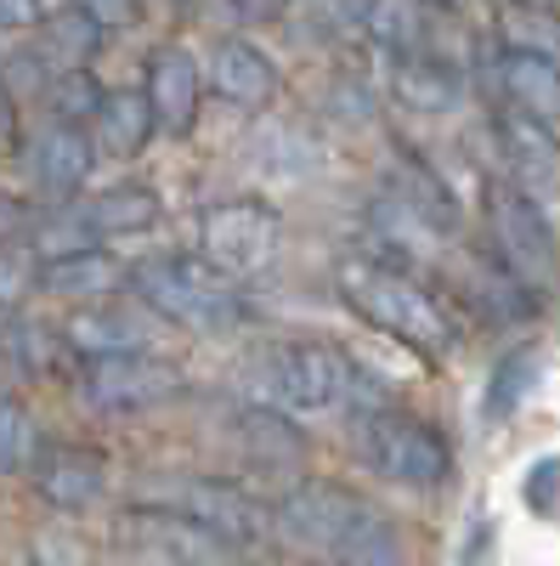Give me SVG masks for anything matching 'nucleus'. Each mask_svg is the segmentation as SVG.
I'll use <instances>...</instances> for the list:
<instances>
[{"instance_id": "obj_13", "label": "nucleus", "mask_w": 560, "mask_h": 566, "mask_svg": "<svg viewBox=\"0 0 560 566\" xmlns=\"http://www.w3.org/2000/svg\"><path fill=\"white\" fill-rule=\"evenodd\" d=\"M91 176V142L80 125H45L29 142V181L40 187L45 199H74Z\"/></svg>"}, {"instance_id": "obj_9", "label": "nucleus", "mask_w": 560, "mask_h": 566, "mask_svg": "<svg viewBox=\"0 0 560 566\" xmlns=\"http://www.w3.org/2000/svg\"><path fill=\"white\" fill-rule=\"evenodd\" d=\"M181 391V374L165 357L148 352H119V357H91L80 374V397L97 413H136V408H159Z\"/></svg>"}, {"instance_id": "obj_31", "label": "nucleus", "mask_w": 560, "mask_h": 566, "mask_svg": "<svg viewBox=\"0 0 560 566\" xmlns=\"http://www.w3.org/2000/svg\"><path fill=\"white\" fill-rule=\"evenodd\" d=\"M74 12L91 18L97 29H130L136 23V0H74Z\"/></svg>"}, {"instance_id": "obj_33", "label": "nucleus", "mask_w": 560, "mask_h": 566, "mask_svg": "<svg viewBox=\"0 0 560 566\" xmlns=\"http://www.w3.org/2000/svg\"><path fill=\"white\" fill-rule=\"evenodd\" d=\"M18 290H23V272H18V261H7V255H0V306H7Z\"/></svg>"}, {"instance_id": "obj_35", "label": "nucleus", "mask_w": 560, "mask_h": 566, "mask_svg": "<svg viewBox=\"0 0 560 566\" xmlns=\"http://www.w3.org/2000/svg\"><path fill=\"white\" fill-rule=\"evenodd\" d=\"M538 7H543V12H554V18H560V0H538Z\"/></svg>"}, {"instance_id": "obj_15", "label": "nucleus", "mask_w": 560, "mask_h": 566, "mask_svg": "<svg viewBox=\"0 0 560 566\" xmlns=\"http://www.w3.org/2000/svg\"><path fill=\"white\" fill-rule=\"evenodd\" d=\"M159 221V193L142 181H119L108 187V193H97L91 205H80L74 227L85 232V239H114V232H142Z\"/></svg>"}, {"instance_id": "obj_11", "label": "nucleus", "mask_w": 560, "mask_h": 566, "mask_svg": "<svg viewBox=\"0 0 560 566\" xmlns=\"http://www.w3.org/2000/svg\"><path fill=\"white\" fill-rule=\"evenodd\" d=\"M199 91H204V74H199V57L187 45H159L148 57V114H154V130L165 136H187L199 119Z\"/></svg>"}, {"instance_id": "obj_5", "label": "nucleus", "mask_w": 560, "mask_h": 566, "mask_svg": "<svg viewBox=\"0 0 560 566\" xmlns=\"http://www.w3.org/2000/svg\"><path fill=\"white\" fill-rule=\"evenodd\" d=\"M284 227L261 199H221L199 210V261L215 266L221 277H255L277 255Z\"/></svg>"}, {"instance_id": "obj_7", "label": "nucleus", "mask_w": 560, "mask_h": 566, "mask_svg": "<svg viewBox=\"0 0 560 566\" xmlns=\"http://www.w3.org/2000/svg\"><path fill=\"white\" fill-rule=\"evenodd\" d=\"M170 493V515H181V522H193L199 533H210L215 544L226 549H261L272 538V510H261L244 488H232L221 476H176L165 482Z\"/></svg>"}, {"instance_id": "obj_28", "label": "nucleus", "mask_w": 560, "mask_h": 566, "mask_svg": "<svg viewBox=\"0 0 560 566\" xmlns=\"http://www.w3.org/2000/svg\"><path fill=\"white\" fill-rule=\"evenodd\" d=\"M471 295H476L493 317H504V323L532 317V290H521V283L509 277L504 266H482V272L471 277Z\"/></svg>"}, {"instance_id": "obj_10", "label": "nucleus", "mask_w": 560, "mask_h": 566, "mask_svg": "<svg viewBox=\"0 0 560 566\" xmlns=\"http://www.w3.org/2000/svg\"><path fill=\"white\" fill-rule=\"evenodd\" d=\"M498 142L509 159V187L538 210V216H560V136L554 125H538L527 114H498Z\"/></svg>"}, {"instance_id": "obj_8", "label": "nucleus", "mask_w": 560, "mask_h": 566, "mask_svg": "<svg viewBox=\"0 0 560 566\" xmlns=\"http://www.w3.org/2000/svg\"><path fill=\"white\" fill-rule=\"evenodd\" d=\"M487 221H493V255H498V266L516 277L521 290H554L560 255H554L549 216H538L516 187H493Z\"/></svg>"}, {"instance_id": "obj_34", "label": "nucleus", "mask_w": 560, "mask_h": 566, "mask_svg": "<svg viewBox=\"0 0 560 566\" xmlns=\"http://www.w3.org/2000/svg\"><path fill=\"white\" fill-rule=\"evenodd\" d=\"M7 136H12V97L0 91V142H7Z\"/></svg>"}, {"instance_id": "obj_22", "label": "nucleus", "mask_w": 560, "mask_h": 566, "mask_svg": "<svg viewBox=\"0 0 560 566\" xmlns=\"http://www.w3.org/2000/svg\"><path fill=\"white\" fill-rule=\"evenodd\" d=\"M239 437H244L255 464H295L306 453V437L277 408H244L239 413Z\"/></svg>"}, {"instance_id": "obj_18", "label": "nucleus", "mask_w": 560, "mask_h": 566, "mask_svg": "<svg viewBox=\"0 0 560 566\" xmlns=\"http://www.w3.org/2000/svg\"><path fill=\"white\" fill-rule=\"evenodd\" d=\"M362 29L368 40L391 57H413V52H431V18H425V0H368L362 7Z\"/></svg>"}, {"instance_id": "obj_6", "label": "nucleus", "mask_w": 560, "mask_h": 566, "mask_svg": "<svg viewBox=\"0 0 560 566\" xmlns=\"http://www.w3.org/2000/svg\"><path fill=\"white\" fill-rule=\"evenodd\" d=\"M362 448H368V464L380 470L385 482H402V488H436L453 470V453H447L442 431L425 424V419H413V413H402V408H368Z\"/></svg>"}, {"instance_id": "obj_14", "label": "nucleus", "mask_w": 560, "mask_h": 566, "mask_svg": "<svg viewBox=\"0 0 560 566\" xmlns=\"http://www.w3.org/2000/svg\"><path fill=\"white\" fill-rule=\"evenodd\" d=\"M498 85L509 97V114H527L538 125L560 119V63L538 52H498Z\"/></svg>"}, {"instance_id": "obj_26", "label": "nucleus", "mask_w": 560, "mask_h": 566, "mask_svg": "<svg viewBox=\"0 0 560 566\" xmlns=\"http://www.w3.org/2000/svg\"><path fill=\"white\" fill-rule=\"evenodd\" d=\"M97 45H103V29L80 18L74 7L45 23V57H63L68 69H85V57H97Z\"/></svg>"}, {"instance_id": "obj_25", "label": "nucleus", "mask_w": 560, "mask_h": 566, "mask_svg": "<svg viewBox=\"0 0 560 566\" xmlns=\"http://www.w3.org/2000/svg\"><path fill=\"white\" fill-rule=\"evenodd\" d=\"M68 340L85 357H119V352H142V328L119 312H80L68 323Z\"/></svg>"}, {"instance_id": "obj_23", "label": "nucleus", "mask_w": 560, "mask_h": 566, "mask_svg": "<svg viewBox=\"0 0 560 566\" xmlns=\"http://www.w3.org/2000/svg\"><path fill=\"white\" fill-rule=\"evenodd\" d=\"M498 34H504V52H538V57L560 52V18L543 12L538 0H516V7H504Z\"/></svg>"}, {"instance_id": "obj_12", "label": "nucleus", "mask_w": 560, "mask_h": 566, "mask_svg": "<svg viewBox=\"0 0 560 566\" xmlns=\"http://www.w3.org/2000/svg\"><path fill=\"white\" fill-rule=\"evenodd\" d=\"M210 91L232 108H266L272 91H277V69L244 34H221L215 52H210Z\"/></svg>"}, {"instance_id": "obj_30", "label": "nucleus", "mask_w": 560, "mask_h": 566, "mask_svg": "<svg viewBox=\"0 0 560 566\" xmlns=\"http://www.w3.org/2000/svg\"><path fill=\"white\" fill-rule=\"evenodd\" d=\"M521 493H527V504H532L538 515H560V453H554V459H538V464L527 470Z\"/></svg>"}, {"instance_id": "obj_4", "label": "nucleus", "mask_w": 560, "mask_h": 566, "mask_svg": "<svg viewBox=\"0 0 560 566\" xmlns=\"http://www.w3.org/2000/svg\"><path fill=\"white\" fill-rule=\"evenodd\" d=\"M261 386L284 413H335L351 391V357L323 340H289L261 352Z\"/></svg>"}, {"instance_id": "obj_2", "label": "nucleus", "mask_w": 560, "mask_h": 566, "mask_svg": "<svg viewBox=\"0 0 560 566\" xmlns=\"http://www.w3.org/2000/svg\"><path fill=\"white\" fill-rule=\"evenodd\" d=\"M335 290L340 301L368 323V328H385L391 340L425 352V357H453L458 346V328L453 317L442 312V301L419 283L413 272H402L397 261H380V255H346L340 272H335Z\"/></svg>"}, {"instance_id": "obj_32", "label": "nucleus", "mask_w": 560, "mask_h": 566, "mask_svg": "<svg viewBox=\"0 0 560 566\" xmlns=\"http://www.w3.org/2000/svg\"><path fill=\"white\" fill-rule=\"evenodd\" d=\"M40 18V0H0V29H29Z\"/></svg>"}, {"instance_id": "obj_21", "label": "nucleus", "mask_w": 560, "mask_h": 566, "mask_svg": "<svg viewBox=\"0 0 560 566\" xmlns=\"http://www.w3.org/2000/svg\"><path fill=\"white\" fill-rule=\"evenodd\" d=\"M368 221H373V232H380L391 250H402V255H436V250H442V232H447V227H436L425 210H413L408 199H397L391 187L373 199Z\"/></svg>"}, {"instance_id": "obj_20", "label": "nucleus", "mask_w": 560, "mask_h": 566, "mask_svg": "<svg viewBox=\"0 0 560 566\" xmlns=\"http://www.w3.org/2000/svg\"><path fill=\"white\" fill-rule=\"evenodd\" d=\"M119 261L103 255V250H68V255H52L40 266V290L52 295H114L119 290Z\"/></svg>"}, {"instance_id": "obj_3", "label": "nucleus", "mask_w": 560, "mask_h": 566, "mask_svg": "<svg viewBox=\"0 0 560 566\" xmlns=\"http://www.w3.org/2000/svg\"><path fill=\"white\" fill-rule=\"evenodd\" d=\"M130 290L142 306H154L159 317H170L181 328H193V335H232L250 312L239 283L204 266L199 255H154L130 272Z\"/></svg>"}, {"instance_id": "obj_27", "label": "nucleus", "mask_w": 560, "mask_h": 566, "mask_svg": "<svg viewBox=\"0 0 560 566\" xmlns=\"http://www.w3.org/2000/svg\"><path fill=\"white\" fill-rule=\"evenodd\" d=\"M103 97H108V91L97 85V74H91V69H63L57 85H52V114H57V125L97 119Z\"/></svg>"}, {"instance_id": "obj_17", "label": "nucleus", "mask_w": 560, "mask_h": 566, "mask_svg": "<svg viewBox=\"0 0 560 566\" xmlns=\"http://www.w3.org/2000/svg\"><path fill=\"white\" fill-rule=\"evenodd\" d=\"M397 97L419 114H447L464 97V80L436 52H413V57H397Z\"/></svg>"}, {"instance_id": "obj_24", "label": "nucleus", "mask_w": 560, "mask_h": 566, "mask_svg": "<svg viewBox=\"0 0 560 566\" xmlns=\"http://www.w3.org/2000/svg\"><path fill=\"white\" fill-rule=\"evenodd\" d=\"M538 346H521V352H509L498 368H493V380H487V397H482V408H487V419H509L521 402H527V391L538 386Z\"/></svg>"}, {"instance_id": "obj_1", "label": "nucleus", "mask_w": 560, "mask_h": 566, "mask_svg": "<svg viewBox=\"0 0 560 566\" xmlns=\"http://www.w3.org/2000/svg\"><path fill=\"white\" fill-rule=\"evenodd\" d=\"M272 522L323 566H402V527L346 482H295Z\"/></svg>"}, {"instance_id": "obj_16", "label": "nucleus", "mask_w": 560, "mask_h": 566, "mask_svg": "<svg viewBox=\"0 0 560 566\" xmlns=\"http://www.w3.org/2000/svg\"><path fill=\"white\" fill-rule=\"evenodd\" d=\"M40 493L52 510H91L103 499V453L91 448H52L40 464Z\"/></svg>"}, {"instance_id": "obj_19", "label": "nucleus", "mask_w": 560, "mask_h": 566, "mask_svg": "<svg viewBox=\"0 0 560 566\" xmlns=\"http://www.w3.org/2000/svg\"><path fill=\"white\" fill-rule=\"evenodd\" d=\"M148 136H154V114H148L142 91H108L103 108H97V142H103V154L136 159V154L148 148Z\"/></svg>"}, {"instance_id": "obj_29", "label": "nucleus", "mask_w": 560, "mask_h": 566, "mask_svg": "<svg viewBox=\"0 0 560 566\" xmlns=\"http://www.w3.org/2000/svg\"><path fill=\"white\" fill-rule=\"evenodd\" d=\"M29 464V413L0 397V476H12V470Z\"/></svg>"}]
</instances>
